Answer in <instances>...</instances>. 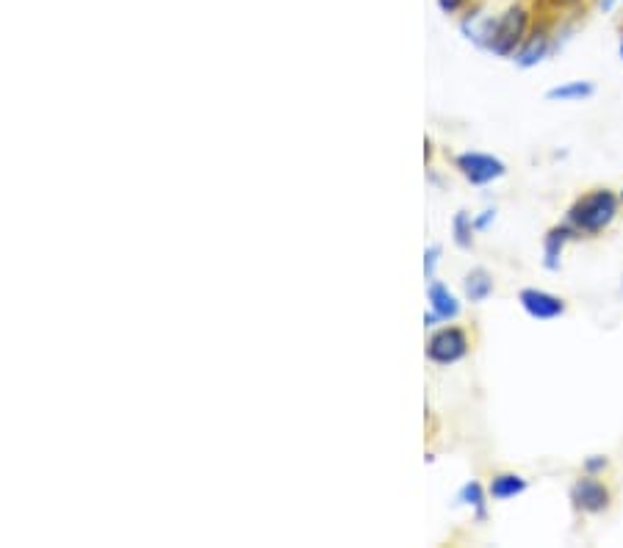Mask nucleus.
<instances>
[{"instance_id": "obj_1", "label": "nucleus", "mask_w": 623, "mask_h": 548, "mask_svg": "<svg viewBox=\"0 0 623 548\" xmlns=\"http://www.w3.org/2000/svg\"><path fill=\"white\" fill-rule=\"evenodd\" d=\"M618 203L621 197L612 189H593L588 194H582L571 208H568V216L565 222L574 227L576 233H585V236H596L601 230L615 222L618 216Z\"/></svg>"}, {"instance_id": "obj_2", "label": "nucleus", "mask_w": 623, "mask_h": 548, "mask_svg": "<svg viewBox=\"0 0 623 548\" xmlns=\"http://www.w3.org/2000/svg\"><path fill=\"white\" fill-rule=\"evenodd\" d=\"M529 28V12L527 6H510L502 17H496L493 23V34L488 39V50L502 56V59H510L516 56V50L524 45Z\"/></svg>"}, {"instance_id": "obj_3", "label": "nucleus", "mask_w": 623, "mask_h": 548, "mask_svg": "<svg viewBox=\"0 0 623 548\" xmlns=\"http://www.w3.org/2000/svg\"><path fill=\"white\" fill-rule=\"evenodd\" d=\"M455 164L471 186H488L493 180L507 175V164L502 158L488 153H460L455 158Z\"/></svg>"}, {"instance_id": "obj_4", "label": "nucleus", "mask_w": 623, "mask_h": 548, "mask_svg": "<svg viewBox=\"0 0 623 548\" xmlns=\"http://www.w3.org/2000/svg\"><path fill=\"white\" fill-rule=\"evenodd\" d=\"M468 355V335L460 327H444L427 341V358L438 366H452Z\"/></svg>"}, {"instance_id": "obj_5", "label": "nucleus", "mask_w": 623, "mask_h": 548, "mask_svg": "<svg viewBox=\"0 0 623 548\" xmlns=\"http://www.w3.org/2000/svg\"><path fill=\"white\" fill-rule=\"evenodd\" d=\"M571 501H574V507L579 513L599 515L610 507L612 493L596 474H585V477H579L571 485Z\"/></svg>"}, {"instance_id": "obj_6", "label": "nucleus", "mask_w": 623, "mask_h": 548, "mask_svg": "<svg viewBox=\"0 0 623 548\" xmlns=\"http://www.w3.org/2000/svg\"><path fill=\"white\" fill-rule=\"evenodd\" d=\"M518 302L538 322H552V319H560L565 313V299L554 297L549 291H540V288H524L518 294Z\"/></svg>"}, {"instance_id": "obj_7", "label": "nucleus", "mask_w": 623, "mask_h": 548, "mask_svg": "<svg viewBox=\"0 0 623 548\" xmlns=\"http://www.w3.org/2000/svg\"><path fill=\"white\" fill-rule=\"evenodd\" d=\"M574 227L568 225H560V227H552L546 236H543V266L549 269V272H560V266H563V250L568 239H574Z\"/></svg>"}, {"instance_id": "obj_8", "label": "nucleus", "mask_w": 623, "mask_h": 548, "mask_svg": "<svg viewBox=\"0 0 623 548\" xmlns=\"http://www.w3.org/2000/svg\"><path fill=\"white\" fill-rule=\"evenodd\" d=\"M427 299H430V308H432V316L438 319V322H452L460 316V302L457 297L444 286V283H438V280H430V288H427Z\"/></svg>"}, {"instance_id": "obj_9", "label": "nucleus", "mask_w": 623, "mask_h": 548, "mask_svg": "<svg viewBox=\"0 0 623 548\" xmlns=\"http://www.w3.org/2000/svg\"><path fill=\"white\" fill-rule=\"evenodd\" d=\"M549 48H552V39L546 31H535L532 36L524 39V45L516 50V64L521 70H532L538 67L540 61L549 56Z\"/></svg>"}, {"instance_id": "obj_10", "label": "nucleus", "mask_w": 623, "mask_h": 548, "mask_svg": "<svg viewBox=\"0 0 623 548\" xmlns=\"http://www.w3.org/2000/svg\"><path fill=\"white\" fill-rule=\"evenodd\" d=\"M596 95V84L593 81H565L560 86H552L546 92L549 103H582L588 97Z\"/></svg>"}, {"instance_id": "obj_11", "label": "nucleus", "mask_w": 623, "mask_h": 548, "mask_svg": "<svg viewBox=\"0 0 623 548\" xmlns=\"http://www.w3.org/2000/svg\"><path fill=\"white\" fill-rule=\"evenodd\" d=\"M527 488V479L521 474H496L488 485V493H491L493 501H510L521 493H527Z\"/></svg>"}, {"instance_id": "obj_12", "label": "nucleus", "mask_w": 623, "mask_h": 548, "mask_svg": "<svg viewBox=\"0 0 623 548\" xmlns=\"http://www.w3.org/2000/svg\"><path fill=\"white\" fill-rule=\"evenodd\" d=\"M463 288H466L468 302H485L493 294V277L485 269H471Z\"/></svg>"}, {"instance_id": "obj_13", "label": "nucleus", "mask_w": 623, "mask_h": 548, "mask_svg": "<svg viewBox=\"0 0 623 548\" xmlns=\"http://www.w3.org/2000/svg\"><path fill=\"white\" fill-rule=\"evenodd\" d=\"M457 501H460V504H466V507H471V510L477 513V518L485 521V515H488L485 504H488V501H485V488H482L480 482H474V479L466 482V485L460 488V493H457Z\"/></svg>"}, {"instance_id": "obj_14", "label": "nucleus", "mask_w": 623, "mask_h": 548, "mask_svg": "<svg viewBox=\"0 0 623 548\" xmlns=\"http://www.w3.org/2000/svg\"><path fill=\"white\" fill-rule=\"evenodd\" d=\"M477 227L471 225V216L466 211H457L455 219H452V233H455V244L460 250H471V241H474V233Z\"/></svg>"}, {"instance_id": "obj_15", "label": "nucleus", "mask_w": 623, "mask_h": 548, "mask_svg": "<svg viewBox=\"0 0 623 548\" xmlns=\"http://www.w3.org/2000/svg\"><path fill=\"white\" fill-rule=\"evenodd\" d=\"M438 258H441V247L432 244L430 250L424 252V272H427V280H435V266H438Z\"/></svg>"}, {"instance_id": "obj_16", "label": "nucleus", "mask_w": 623, "mask_h": 548, "mask_svg": "<svg viewBox=\"0 0 623 548\" xmlns=\"http://www.w3.org/2000/svg\"><path fill=\"white\" fill-rule=\"evenodd\" d=\"M607 457H601V454H590L588 460H585V474H601L604 468H607Z\"/></svg>"}, {"instance_id": "obj_17", "label": "nucleus", "mask_w": 623, "mask_h": 548, "mask_svg": "<svg viewBox=\"0 0 623 548\" xmlns=\"http://www.w3.org/2000/svg\"><path fill=\"white\" fill-rule=\"evenodd\" d=\"M463 3H466V0H438V6H441V12L444 14H455Z\"/></svg>"}, {"instance_id": "obj_18", "label": "nucleus", "mask_w": 623, "mask_h": 548, "mask_svg": "<svg viewBox=\"0 0 623 548\" xmlns=\"http://www.w3.org/2000/svg\"><path fill=\"white\" fill-rule=\"evenodd\" d=\"M493 219H496V211H491V208H488V211H482V216L477 219V222H474V227H477V230H485V227L491 225Z\"/></svg>"}, {"instance_id": "obj_19", "label": "nucleus", "mask_w": 623, "mask_h": 548, "mask_svg": "<svg viewBox=\"0 0 623 548\" xmlns=\"http://www.w3.org/2000/svg\"><path fill=\"white\" fill-rule=\"evenodd\" d=\"M615 3H618V0H599L601 12H612V9H615Z\"/></svg>"}, {"instance_id": "obj_20", "label": "nucleus", "mask_w": 623, "mask_h": 548, "mask_svg": "<svg viewBox=\"0 0 623 548\" xmlns=\"http://www.w3.org/2000/svg\"><path fill=\"white\" fill-rule=\"evenodd\" d=\"M618 53H621V59H623V36H621V42H618Z\"/></svg>"}, {"instance_id": "obj_21", "label": "nucleus", "mask_w": 623, "mask_h": 548, "mask_svg": "<svg viewBox=\"0 0 623 548\" xmlns=\"http://www.w3.org/2000/svg\"><path fill=\"white\" fill-rule=\"evenodd\" d=\"M621 200H623V191H621Z\"/></svg>"}]
</instances>
